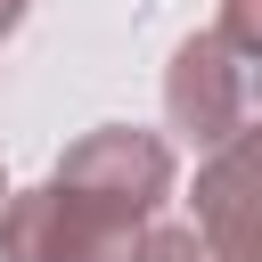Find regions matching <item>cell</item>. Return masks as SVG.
Returning a JSON list of instances; mask_svg holds the SVG:
<instances>
[{"label":"cell","instance_id":"1","mask_svg":"<svg viewBox=\"0 0 262 262\" xmlns=\"http://www.w3.org/2000/svg\"><path fill=\"white\" fill-rule=\"evenodd\" d=\"M172 196V147L156 131H90L57 172L0 205V262H139L156 205Z\"/></svg>","mask_w":262,"mask_h":262},{"label":"cell","instance_id":"2","mask_svg":"<svg viewBox=\"0 0 262 262\" xmlns=\"http://www.w3.org/2000/svg\"><path fill=\"white\" fill-rule=\"evenodd\" d=\"M246 66H254V57H246L221 25H213V33H188V41L172 49V74H164V115H172V131L196 139V147L237 139V131H246V106H254Z\"/></svg>","mask_w":262,"mask_h":262},{"label":"cell","instance_id":"3","mask_svg":"<svg viewBox=\"0 0 262 262\" xmlns=\"http://www.w3.org/2000/svg\"><path fill=\"white\" fill-rule=\"evenodd\" d=\"M196 229L221 262H262V123L221 139L196 172Z\"/></svg>","mask_w":262,"mask_h":262},{"label":"cell","instance_id":"4","mask_svg":"<svg viewBox=\"0 0 262 262\" xmlns=\"http://www.w3.org/2000/svg\"><path fill=\"white\" fill-rule=\"evenodd\" d=\"M139 262H221V254L205 246V229H196V221H164V229H147V237H139Z\"/></svg>","mask_w":262,"mask_h":262},{"label":"cell","instance_id":"5","mask_svg":"<svg viewBox=\"0 0 262 262\" xmlns=\"http://www.w3.org/2000/svg\"><path fill=\"white\" fill-rule=\"evenodd\" d=\"M221 33L262 66V0H221Z\"/></svg>","mask_w":262,"mask_h":262},{"label":"cell","instance_id":"6","mask_svg":"<svg viewBox=\"0 0 262 262\" xmlns=\"http://www.w3.org/2000/svg\"><path fill=\"white\" fill-rule=\"evenodd\" d=\"M16 16H25V0H0V33H8V25H16Z\"/></svg>","mask_w":262,"mask_h":262}]
</instances>
